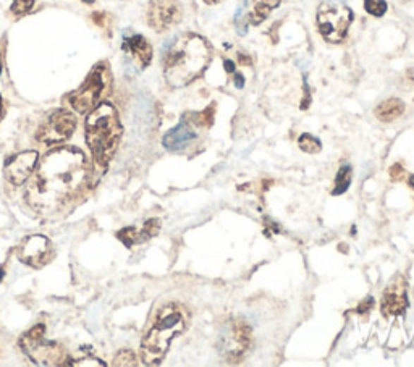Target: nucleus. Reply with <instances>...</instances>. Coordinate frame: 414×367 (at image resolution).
Returning <instances> with one entry per match:
<instances>
[{
  "label": "nucleus",
  "instance_id": "nucleus-1",
  "mask_svg": "<svg viewBox=\"0 0 414 367\" xmlns=\"http://www.w3.org/2000/svg\"><path fill=\"white\" fill-rule=\"evenodd\" d=\"M85 178V154L75 147H57L41 161L28 183L25 199L36 212H54L78 193Z\"/></svg>",
  "mask_w": 414,
  "mask_h": 367
},
{
  "label": "nucleus",
  "instance_id": "nucleus-2",
  "mask_svg": "<svg viewBox=\"0 0 414 367\" xmlns=\"http://www.w3.org/2000/svg\"><path fill=\"white\" fill-rule=\"evenodd\" d=\"M209 60H211V51L201 36L181 35L165 54V80L172 87L190 85L207 68Z\"/></svg>",
  "mask_w": 414,
  "mask_h": 367
},
{
  "label": "nucleus",
  "instance_id": "nucleus-3",
  "mask_svg": "<svg viewBox=\"0 0 414 367\" xmlns=\"http://www.w3.org/2000/svg\"><path fill=\"white\" fill-rule=\"evenodd\" d=\"M121 138L118 112L110 104H101L86 120V141L97 166L106 167Z\"/></svg>",
  "mask_w": 414,
  "mask_h": 367
},
{
  "label": "nucleus",
  "instance_id": "nucleus-4",
  "mask_svg": "<svg viewBox=\"0 0 414 367\" xmlns=\"http://www.w3.org/2000/svg\"><path fill=\"white\" fill-rule=\"evenodd\" d=\"M185 330V317L173 306H167L157 321L154 322L151 330L146 333L141 343V358L147 366L162 363L169 352L170 342Z\"/></svg>",
  "mask_w": 414,
  "mask_h": 367
},
{
  "label": "nucleus",
  "instance_id": "nucleus-5",
  "mask_svg": "<svg viewBox=\"0 0 414 367\" xmlns=\"http://www.w3.org/2000/svg\"><path fill=\"white\" fill-rule=\"evenodd\" d=\"M351 21V10L339 0H327L319 5L317 28L327 42L339 44L343 41Z\"/></svg>",
  "mask_w": 414,
  "mask_h": 367
},
{
  "label": "nucleus",
  "instance_id": "nucleus-6",
  "mask_svg": "<svg viewBox=\"0 0 414 367\" xmlns=\"http://www.w3.org/2000/svg\"><path fill=\"white\" fill-rule=\"evenodd\" d=\"M21 348L32 363L41 366H60L67 359V353L59 343L46 338L42 325L32 327L26 335L21 338Z\"/></svg>",
  "mask_w": 414,
  "mask_h": 367
},
{
  "label": "nucleus",
  "instance_id": "nucleus-7",
  "mask_svg": "<svg viewBox=\"0 0 414 367\" xmlns=\"http://www.w3.org/2000/svg\"><path fill=\"white\" fill-rule=\"evenodd\" d=\"M104 87H106V67L97 65L87 76L85 83L81 85V87L71 92L67 99L76 112L87 113L96 107V104L102 97Z\"/></svg>",
  "mask_w": 414,
  "mask_h": 367
},
{
  "label": "nucleus",
  "instance_id": "nucleus-8",
  "mask_svg": "<svg viewBox=\"0 0 414 367\" xmlns=\"http://www.w3.org/2000/svg\"><path fill=\"white\" fill-rule=\"evenodd\" d=\"M76 127V118L73 113L63 108L54 111L44 118V122L39 125L36 138L37 141L46 142V144H52V142H60L68 139L73 135Z\"/></svg>",
  "mask_w": 414,
  "mask_h": 367
},
{
  "label": "nucleus",
  "instance_id": "nucleus-9",
  "mask_svg": "<svg viewBox=\"0 0 414 367\" xmlns=\"http://www.w3.org/2000/svg\"><path fill=\"white\" fill-rule=\"evenodd\" d=\"M251 344V328L241 321L230 325L227 333H224L219 347L222 353L230 359H240Z\"/></svg>",
  "mask_w": 414,
  "mask_h": 367
},
{
  "label": "nucleus",
  "instance_id": "nucleus-10",
  "mask_svg": "<svg viewBox=\"0 0 414 367\" xmlns=\"http://www.w3.org/2000/svg\"><path fill=\"white\" fill-rule=\"evenodd\" d=\"M181 18V10L176 0H151L147 20L156 31H165L176 25Z\"/></svg>",
  "mask_w": 414,
  "mask_h": 367
},
{
  "label": "nucleus",
  "instance_id": "nucleus-11",
  "mask_svg": "<svg viewBox=\"0 0 414 367\" xmlns=\"http://www.w3.org/2000/svg\"><path fill=\"white\" fill-rule=\"evenodd\" d=\"M18 257L26 266L39 268L51 259V241L42 235H32L21 243Z\"/></svg>",
  "mask_w": 414,
  "mask_h": 367
},
{
  "label": "nucleus",
  "instance_id": "nucleus-12",
  "mask_svg": "<svg viewBox=\"0 0 414 367\" xmlns=\"http://www.w3.org/2000/svg\"><path fill=\"white\" fill-rule=\"evenodd\" d=\"M37 158H39V156H37L36 151L20 152L13 158H10L4 168V175L7 178V182L15 186L26 183L30 180L31 173L35 172Z\"/></svg>",
  "mask_w": 414,
  "mask_h": 367
},
{
  "label": "nucleus",
  "instance_id": "nucleus-13",
  "mask_svg": "<svg viewBox=\"0 0 414 367\" xmlns=\"http://www.w3.org/2000/svg\"><path fill=\"white\" fill-rule=\"evenodd\" d=\"M408 285L403 277H396L385 290L382 311L385 316H400L408 308Z\"/></svg>",
  "mask_w": 414,
  "mask_h": 367
},
{
  "label": "nucleus",
  "instance_id": "nucleus-14",
  "mask_svg": "<svg viewBox=\"0 0 414 367\" xmlns=\"http://www.w3.org/2000/svg\"><path fill=\"white\" fill-rule=\"evenodd\" d=\"M123 49L130 54L131 57H133L135 62L140 65L141 68H146L147 65L151 63L152 47L142 36L135 35V36L125 37Z\"/></svg>",
  "mask_w": 414,
  "mask_h": 367
},
{
  "label": "nucleus",
  "instance_id": "nucleus-15",
  "mask_svg": "<svg viewBox=\"0 0 414 367\" xmlns=\"http://www.w3.org/2000/svg\"><path fill=\"white\" fill-rule=\"evenodd\" d=\"M195 138H196L195 130H193L186 122H181L180 125H176L175 128L170 130L169 133L164 136L162 144L165 149L176 152V151L185 149V147Z\"/></svg>",
  "mask_w": 414,
  "mask_h": 367
},
{
  "label": "nucleus",
  "instance_id": "nucleus-16",
  "mask_svg": "<svg viewBox=\"0 0 414 367\" xmlns=\"http://www.w3.org/2000/svg\"><path fill=\"white\" fill-rule=\"evenodd\" d=\"M281 0H246L243 10H246V18L250 25H261L274 8H277Z\"/></svg>",
  "mask_w": 414,
  "mask_h": 367
},
{
  "label": "nucleus",
  "instance_id": "nucleus-17",
  "mask_svg": "<svg viewBox=\"0 0 414 367\" xmlns=\"http://www.w3.org/2000/svg\"><path fill=\"white\" fill-rule=\"evenodd\" d=\"M403 112H405V104L400 99H389L375 108V117L382 122H394Z\"/></svg>",
  "mask_w": 414,
  "mask_h": 367
},
{
  "label": "nucleus",
  "instance_id": "nucleus-18",
  "mask_svg": "<svg viewBox=\"0 0 414 367\" xmlns=\"http://www.w3.org/2000/svg\"><path fill=\"white\" fill-rule=\"evenodd\" d=\"M351 185V167L350 166H345L340 168L339 175H336V180H335V188H334V194H341L345 193V191L350 188Z\"/></svg>",
  "mask_w": 414,
  "mask_h": 367
},
{
  "label": "nucleus",
  "instance_id": "nucleus-19",
  "mask_svg": "<svg viewBox=\"0 0 414 367\" xmlns=\"http://www.w3.org/2000/svg\"><path fill=\"white\" fill-rule=\"evenodd\" d=\"M298 144H300V149L303 152H308V154H317V152L322 149L321 141L314 138V136L309 133L301 135L300 139H298Z\"/></svg>",
  "mask_w": 414,
  "mask_h": 367
},
{
  "label": "nucleus",
  "instance_id": "nucleus-20",
  "mask_svg": "<svg viewBox=\"0 0 414 367\" xmlns=\"http://www.w3.org/2000/svg\"><path fill=\"white\" fill-rule=\"evenodd\" d=\"M117 237L123 241L125 246H133L138 243H142L141 235L136 228H123L117 233Z\"/></svg>",
  "mask_w": 414,
  "mask_h": 367
},
{
  "label": "nucleus",
  "instance_id": "nucleus-21",
  "mask_svg": "<svg viewBox=\"0 0 414 367\" xmlns=\"http://www.w3.org/2000/svg\"><path fill=\"white\" fill-rule=\"evenodd\" d=\"M364 8L372 16H382L387 12V2L385 0H364Z\"/></svg>",
  "mask_w": 414,
  "mask_h": 367
},
{
  "label": "nucleus",
  "instance_id": "nucleus-22",
  "mask_svg": "<svg viewBox=\"0 0 414 367\" xmlns=\"http://www.w3.org/2000/svg\"><path fill=\"white\" fill-rule=\"evenodd\" d=\"M193 122H195L196 125H202V127H211V125L214 123V106H209L206 111L195 113Z\"/></svg>",
  "mask_w": 414,
  "mask_h": 367
},
{
  "label": "nucleus",
  "instance_id": "nucleus-23",
  "mask_svg": "<svg viewBox=\"0 0 414 367\" xmlns=\"http://www.w3.org/2000/svg\"><path fill=\"white\" fill-rule=\"evenodd\" d=\"M114 366H138L136 356L133 352H128V349H123L117 356H115Z\"/></svg>",
  "mask_w": 414,
  "mask_h": 367
},
{
  "label": "nucleus",
  "instance_id": "nucleus-24",
  "mask_svg": "<svg viewBox=\"0 0 414 367\" xmlns=\"http://www.w3.org/2000/svg\"><path fill=\"white\" fill-rule=\"evenodd\" d=\"M35 5V0H15L12 5V12L15 15H23L28 13Z\"/></svg>",
  "mask_w": 414,
  "mask_h": 367
},
{
  "label": "nucleus",
  "instance_id": "nucleus-25",
  "mask_svg": "<svg viewBox=\"0 0 414 367\" xmlns=\"http://www.w3.org/2000/svg\"><path fill=\"white\" fill-rule=\"evenodd\" d=\"M390 177H391V180H403V178H405V170L401 168L400 163H395V166L390 168Z\"/></svg>",
  "mask_w": 414,
  "mask_h": 367
},
{
  "label": "nucleus",
  "instance_id": "nucleus-26",
  "mask_svg": "<svg viewBox=\"0 0 414 367\" xmlns=\"http://www.w3.org/2000/svg\"><path fill=\"white\" fill-rule=\"evenodd\" d=\"M73 366H99V367H102L104 363L97 361L96 358H86L85 361H76V363H73Z\"/></svg>",
  "mask_w": 414,
  "mask_h": 367
},
{
  "label": "nucleus",
  "instance_id": "nucleus-27",
  "mask_svg": "<svg viewBox=\"0 0 414 367\" xmlns=\"http://www.w3.org/2000/svg\"><path fill=\"white\" fill-rule=\"evenodd\" d=\"M225 70H227V71H230V73H231V71H233V70H235V67H233V63H231V62H230V60H227V62H225Z\"/></svg>",
  "mask_w": 414,
  "mask_h": 367
},
{
  "label": "nucleus",
  "instance_id": "nucleus-28",
  "mask_svg": "<svg viewBox=\"0 0 414 367\" xmlns=\"http://www.w3.org/2000/svg\"><path fill=\"white\" fill-rule=\"evenodd\" d=\"M4 117V104H2V97H0V120Z\"/></svg>",
  "mask_w": 414,
  "mask_h": 367
},
{
  "label": "nucleus",
  "instance_id": "nucleus-29",
  "mask_svg": "<svg viewBox=\"0 0 414 367\" xmlns=\"http://www.w3.org/2000/svg\"><path fill=\"white\" fill-rule=\"evenodd\" d=\"M408 183H410V186H411V188L414 189V175H413V177L410 178V182H408Z\"/></svg>",
  "mask_w": 414,
  "mask_h": 367
},
{
  "label": "nucleus",
  "instance_id": "nucleus-30",
  "mask_svg": "<svg viewBox=\"0 0 414 367\" xmlns=\"http://www.w3.org/2000/svg\"><path fill=\"white\" fill-rule=\"evenodd\" d=\"M219 0H206V4H217Z\"/></svg>",
  "mask_w": 414,
  "mask_h": 367
},
{
  "label": "nucleus",
  "instance_id": "nucleus-31",
  "mask_svg": "<svg viewBox=\"0 0 414 367\" xmlns=\"http://www.w3.org/2000/svg\"><path fill=\"white\" fill-rule=\"evenodd\" d=\"M83 2H86V4H92L94 0H83Z\"/></svg>",
  "mask_w": 414,
  "mask_h": 367
},
{
  "label": "nucleus",
  "instance_id": "nucleus-32",
  "mask_svg": "<svg viewBox=\"0 0 414 367\" xmlns=\"http://www.w3.org/2000/svg\"><path fill=\"white\" fill-rule=\"evenodd\" d=\"M0 71H2V57H0Z\"/></svg>",
  "mask_w": 414,
  "mask_h": 367
}]
</instances>
